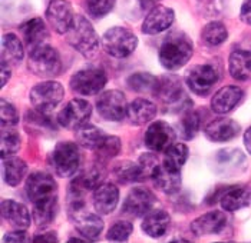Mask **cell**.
<instances>
[{"label":"cell","mask_w":251,"mask_h":243,"mask_svg":"<svg viewBox=\"0 0 251 243\" xmlns=\"http://www.w3.org/2000/svg\"><path fill=\"white\" fill-rule=\"evenodd\" d=\"M65 89L63 86L55 80H46L38 83L32 88L29 97L35 110L42 113H49L53 110L59 103L63 100Z\"/></svg>","instance_id":"obj_6"},{"label":"cell","mask_w":251,"mask_h":243,"mask_svg":"<svg viewBox=\"0 0 251 243\" xmlns=\"http://www.w3.org/2000/svg\"><path fill=\"white\" fill-rule=\"evenodd\" d=\"M108 77L106 73L99 67H88L77 70L75 75L71 77L69 86L72 92L80 96H92L98 94L106 85Z\"/></svg>","instance_id":"obj_9"},{"label":"cell","mask_w":251,"mask_h":243,"mask_svg":"<svg viewBox=\"0 0 251 243\" xmlns=\"http://www.w3.org/2000/svg\"><path fill=\"white\" fill-rule=\"evenodd\" d=\"M10 76H12L10 66H7L6 63H1V65H0V77H1V80H0V86H1V88L9 82Z\"/></svg>","instance_id":"obj_50"},{"label":"cell","mask_w":251,"mask_h":243,"mask_svg":"<svg viewBox=\"0 0 251 243\" xmlns=\"http://www.w3.org/2000/svg\"><path fill=\"white\" fill-rule=\"evenodd\" d=\"M27 173V165L23 159L18 156L1 157V175L6 185L12 187L19 186Z\"/></svg>","instance_id":"obj_29"},{"label":"cell","mask_w":251,"mask_h":243,"mask_svg":"<svg viewBox=\"0 0 251 243\" xmlns=\"http://www.w3.org/2000/svg\"><path fill=\"white\" fill-rule=\"evenodd\" d=\"M175 142V132L164 120H156L145 132V145L155 153H164Z\"/></svg>","instance_id":"obj_16"},{"label":"cell","mask_w":251,"mask_h":243,"mask_svg":"<svg viewBox=\"0 0 251 243\" xmlns=\"http://www.w3.org/2000/svg\"><path fill=\"white\" fill-rule=\"evenodd\" d=\"M193 53L194 44L190 38L182 32H173L164 39L158 57L167 70H178L190 62Z\"/></svg>","instance_id":"obj_1"},{"label":"cell","mask_w":251,"mask_h":243,"mask_svg":"<svg viewBox=\"0 0 251 243\" xmlns=\"http://www.w3.org/2000/svg\"><path fill=\"white\" fill-rule=\"evenodd\" d=\"M3 242L9 243H27L33 242V238L29 236V233L26 232V229H15L13 232H9L4 235Z\"/></svg>","instance_id":"obj_47"},{"label":"cell","mask_w":251,"mask_h":243,"mask_svg":"<svg viewBox=\"0 0 251 243\" xmlns=\"http://www.w3.org/2000/svg\"><path fill=\"white\" fill-rule=\"evenodd\" d=\"M218 200L226 212H237L251 203V189L244 185L227 187L221 192Z\"/></svg>","instance_id":"obj_22"},{"label":"cell","mask_w":251,"mask_h":243,"mask_svg":"<svg viewBox=\"0 0 251 243\" xmlns=\"http://www.w3.org/2000/svg\"><path fill=\"white\" fill-rule=\"evenodd\" d=\"M75 19L72 6L68 0H52L46 9V20L49 26L59 33L66 35Z\"/></svg>","instance_id":"obj_15"},{"label":"cell","mask_w":251,"mask_h":243,"mask_svg":"<svg viewBox=\"0 0 251 243\" xmlns=\"http://www.w3.org/2000/svg\"><path fill=\"white\" fill-rule=\"evenodd\" d=\"M121 149H122V143H121V139L118 136L105 134L103 140L99 143V146L94 152L97 155L98 162L106 163L111 159L116 157L121 153Z\"/></svg>","instance_id":"obj_37"},{"label":"cell","mask_w":251,"mask_h":243,"mask_svg":"<svg viewBox=\"0 0 251 243\" xmlns=\"http://www.w3.org/2000/svg\"><path fill=\"white\" fill-rule=\"evenodd\" d=\"M0 123L1 128H15L19 123V113L16 108L4 99L0 102Z\"/></svg>","instance_id":"obj_44"},{"label":"cell","mask_w":251,"mask_h":243,"mask_svg":"<svg viewBox=\"0 0 251 243\" xmlns=\"http://www.w3.org/2000/svg\"><path fill=\"white\" fill-rule=\"evenodd\" d=\"M244 97L243 89L238 86H224L211 99V109L218 114H227L234 110Z\"/></svg>","instance_id":"obj_20"},{"label":"cell","mask_w":251,"mask_h":243,"mask_svg":"<svg viewBox=\"0 0 251 243\" xmlns=\"http://www.w3.org/2000/svg\"><path fill=\"white\" fill-rule=\"evenodd\" d=\"M26 196L32 203L55 198L58 193L56 180L46 172H35L26 180Z\"/></svg>","instance_id":"obj_12"},{"label":"cell","mask_w":251,"mask_h":243,"mask_svg":"<svg viewBox=\"0 0 251 243\" xmlns=\"http://www.w3.org/2000/svg\"><path fill=\"white\" fill-rule=\"evenodd\" d=\"M22 39L25 44L29 47V50L38 47L40 44H45L46 40L49 39V32L46 27V23L40 18H33V19L26 20L22 23L19 27Z\"/></svg>","instance_id":"obj_24"},{"label":"cell","mask_w":251,"mask_h":243,"mask_svg":"<svg viewBox=\"0 0 251 243\" xmlns=\"http://www.w3.org/2000/svg\"><path fill=\"white\" fill-rule=\"evenodd\" d=\"M155 202L156 198L150 189L135 187L125 198L122 205V213L131 218H142L152 210Z\"/></svg>","instance_id":"obj_14"},{"label":"cell","mask_w":251,"mask_h":243,"mask_svg":"<svg viewBox=\"0 0 251 243\" xmlns=\"http://www.w3.org/2000/svg\"><path fill=\"white\" fill-rule=\"evenodd\" d=\"M139 3H141V6L144 7V9H147V7H154L155 4L158 3V0H138Z\"/></svg>","instance_id":"obj_52"},{"label":"cell","mask_w":251,"mask_h":243,"mask_svg":"<svg viewBox=\"0 0 251 243\" xmlns=\"http://www.w3.org/2000/svg\"><path fill=\"white\" fill-rule=\"evenodd\" d=\"M238 133H240V125L228 117H217L211 120L204 129L205 137L215 143L228 142L235 136H238Z\"/></svg>","instance_id":"obj_19"},{"label":"cell","mask_w":251,"mask_h":243,"mask_svg":"<svg viewBox=\"0 0 251 243\" xmlns=\"http://www.w3.org/2000/svg\"><path fill=\"white\" fill-rule=\"evenodd\" d=\"M75 132H76L75 139H76L77 145L89 150L97 149L99 143L105 137V133L102 129H99L95 125H89V123H85L83 126H80Z\"/></svg>","instance_id":"obj_34"},{"label":"cell","mask_w":251,"mask_h":243,"mask_svg":"<svg viewBox=\"0 0 251 243\" xmlns=\"http://www.w3.org/2000/svg\"><path fill=\"white\" fill-rule=\"evenodd\" d=\"M1 218L13 229H27L30 226V213L27 207L12 199L1 200Z\"/></svg>","instance_id":"obj_26"},{"label":"cell","mask_w":251,"mask_h":243,"mask_svg":"<svg viewBox=\"0 0 251 243\" xmlns=\"http://www.w3.org/2000/svg\"><path fill=\"white\" fill-rule=\"evenodd\" d=\"M103 179H105V169L100 162H98L94 166L82 170L71 182L69 198H83L88 192L95 190L100 186Z\"/></svg>","instance_id":"obj_13"},{"label":"cell","mask_w":251,"mask_h":243,"mask_svg":"<svg viewBox=\"0 0 251 243\" xmlns=\"http://www.w3.org/2000/svg\"><path fill=\"white\" fill-rule=\"evenodd\" d=\"M92 114V106L88 100L83 99H72L68 105L59 112L58 123L69 131H76L85 123Z\"/></svg>","instance_id":"obj_11"},{"label":"cell","mask_w":251,"mask_h":243,"mask_svg":"<svg viewBox=\"0 0 251 243\" xmlns=\"http://www.w3.org/2000/svg\"><path fill=\"white\" fill-rule=\"evenodd\" d=\"M228 72L240 82L251 79V53L247 50H234L228 59Z\"/></svg>","instance_id":"obj_32"},{"label":"cell","mask_w":251,"mask_h":243,"mask_svg":"<svg viewBox=\"0 0 251 243\" xmlns=\"http://www.w3.org/2000/svg\"><path fill=\"white\" fill-rule=\"evenodd\" d=\"M156 105L150 99L139 97L128 105L126 119L132 126H142L150 123L156 114Z\"/></svg>","instance_id":"obj_27"},{"label":"cell","mask_w":251,"mask_h":243,"mask_svg":"<svg viewBox=\"0 0 251 243\" xmlns=\"http://www.w3.org/2000/svg\"><path fill=\"white\" fill-rule=\"evenodd\" d=\"M58 215V196L33 203L32 218L38 227H46L56 219Z\"/></svg>","instance_id":"obj_33"},{"label":"cell","mask_w":251,"mask_h":243,"mask_svg":"<svg viewBox=\"0 0 251 243\" xmlns=\"http://www.w3.org/2000/svg\"><path fill=\"white\" fill-rule=\"evenodd\" d=\"M228 224L227 215L220 210L207 212L191 222V232L195 236H211V235H220Z\"/></svg>","instance_id":"obj_17"},{"label":"cell","mask_w":251,"mask_h":243,"mask_svg":"<svg viewBox=\"0 0 251 243\" xmlns=\"http://www.w3.org/2000/svg\"><path fill=\"white\" fill-rule=\"evenodd\" d=\"M119 202V189L114 183H102L94 190V207L99 215H109Z\"/></svg>","instance_id":"obj_28"},{"label":"cell","mask_w":251,"mask_h":243,"mask_svg":"<svg viewBox=\"0 0 251 243\" xmlns=\"http://www.w3.org/2000/svg\"><path fill=\"white\" fill-rule=\"evenodd\" d=\"M22 145L20 134L15 128H1L0 133V153L1 157L12 156L18 153Z\"/></svg>","instance_id":"obj_39"},{"label":"cell","mask_w":251,"mask_h":243,"mask_svg":"<svg viewBox=\"0 0 251 243\" xmlns=\"http://www.w3.org/2000/svg\"><path fill=\"white\" fill-rule=\"evenodd\" d=\"M174 20L175 13L173 9L162 4H155L142 22V32L150 36L162 33L173 26Z\"/></svg>","instance_id":"obj_18"},{"label":"cell","mask_w":251,"mask_h":243,"mask_svg":"<svg viewBox=\"0 0 251 243\" xmlns=\"http://www.w3.org/2000/svg\"><path fill=\"white\" fill-rule=\"evenodd\" d=\"M200 125H201V119H200V114L195 110L184 112L182 117H181V122H179V129H181L182 139H185V140L194 139L200 131Z\"/></svg>","instance_id":"obj_41"},{"label":"cell","mask_w":251,"mask_h":243,"mask_svg":"<svg viewBox=\"0 0 251 243\" xmlns=\"http://www.w3.org/2000/svg\"><path fill=\"white\" fill-rule=\"evenodd\" d=\"M134 230V226L128 221H118L112 224L106 233V239L109 242H125L129 239L131 233Z\"/></svg>","instance_id":"obj_42"},{"label":"cell","mask_w":251,"mask_h":243,"mask_svg":"<svg viewBox=\"0 0 251 243\" xmlns=\"http://www.w3.org/2000/svg\"><path fill=\"white\" fill-rule=\"evenodd\" d=\"M188 159V148L184 143H173L164 152V163L175 169H181Z\"/></svg>","instance_id":"obj_40"},{"label":"cell","mask_w":251,"mask_h":243,"mask_svg":"<svg viewBox=\"0 0 251 243\" xmlns=\"http://www.w3.org/2000/svg\"><path fill=\"white\" fill-rule=\"evenodd\" d=\"M33 242H49L55 243L58 242V235L56 232H45V233H39L33 236Z\"/></svg>","instance_id":"obj_48"},{"label":"cell","mask_w":251,"mask_h":243,"mask_svg":"<svg viewBox=\"0 0 251 243\" xmlns=\"http://www.w3.org/2000/svg\"><path fill=\"white\" fill-rule=\"evenodd\" d=\"M100 44L106 52V55L115 59H125L135 52L138 46V38L129 29L115 26L103 33Z\"/></svg>","instance_id":"obj_4"},{"label":"cell","mask_w":251,"mask_h":243,"mask_svg":"<svg viewBox=\"0 0 251 243\" xmlns=\"http://www.w3.org/2000/svg\"><path fill=\"white\" fill-rule=\"evenodd\" d=\"M114 175L116 180L121 183H135V182H142L145 180L144 173L141 170V166L138 162H131V160H124L119 162L114 168Z\"/></svg>","instance_id":"obj_36"},{"label":"cell","mask_w":251,"mask_h":243,"mask_svg":"<svg viewBox=\"0 0 251 243\" xmlns=\"http://www.w3.org/2000/svg\"><path fill=\"white\" fill-rule=\"evenodd\" d=\"M138 163L141 166V170H142L145 179H152L155 170L161 165V162H159V159H158V156L155 153H144V155H141L139 159H138Z\"/></svg>","instance_id":"obj_46"},{"label":"cell","mask_w":251,"mask_h":243,"mask_svg":"<svg viewBox=\"0 0 251 243\" xmlns=\"http://www.w3.org/2000/svg\"><path fill=\"white\" fill-rule=\"evenodd\" d=\"M23 44L15 33H6L1 38V63L7 66H18L23 60Z\"/></svg>","instance_id":"obj_30"},{"label":"cell","mask_w":251,"mask_h":243,"mask_svg":"<svg viewBox=\"0 0 251 243\" xmlns=\"http://www.w3.org/2000/svg\"><path fill=\"white\" fill-rule=\"evenodd\" d=\"M156 96L165 105H175L184 97V89L179 77L174 75H167L159 79V88Z\"/></svg>","instance_id":"obj_31"},{"label":"cell","mask_w":251,"mask_h":243,"mask_svg":"<svg viewBox=\"0 0 251 243\" xmlns=\"http://www.w3.org/2000/svg\"><path fill=\"white\" fill-rule=\"evenodd\" d=\"M244 145H246V149L249 150V153L251 155V128L244 133Z\"/></svg>","instance_id":"obj_51"},{"label":"cell","mask_w":251,"mask_h":243,"mask_svg":"<svg viewBox=\"0 0 251 243\" xmlns=\"http://www.w3.org/2000/svg\"><path fill=\"white\" fill-rule=\"evenodd\" d=\"M69 218L77 233L88 241H97L103 230V221L86 209L83 198H69Z\"/></svg>","instance_id":"obj_3"},{"label":"cell","mask_w":251,"mask_h":243,"mask_svg":"<svg viewBox=\"0 0 251 243\" xmlns=\"http://www.w3.org/2000/svg\"><path fill=\"white\" fill-rule=\"evenodd\" d=\"M170 226H171V218H170L168 212H165L162 209H152L151 212H148L144 216L141 229L150 238L158 239V238H162L164 235H167Z\"/></svg>","instance_id":"obj_25"},{"label":"cell","mask_w":251,"mask_h":243,"mask_svg":"<svg viewBox=\"0 0 251 243\" xmlns=\"http://www.w3.org/2000/svg\"><path fill=\"white\" fill-rule=\"evenodd\" d=\"M220 80V72L211 63L194 65L185 73V83L193 93L205 96Z\"/></svg>","instance_id":"obj_8"},{"label":"cell","mask_w":251,"mask_h":243,"mask_svg":"<svg viewBox=\"0 0 251 243\" xmlns=\"http://www.w3.org/2000/svg\"><path fill=\"white\" fill-rule=\"evenodd\" d=\"M155 187L167 195H174L179 190L182 179H181V169H175L161 162V165L155 170L152 176Z\"/></svg>","instance_id":"obj_23"},{"label":"cell","mask_w":251,"mask_h":243,"mask_svg":"<svg viewBox=\"0 0 251 243\" xmlns=\"http://www.w3.org/2000/svg\"><path fill=\"white\" fill-rule=\"evenodd\" d=\"M116 0H85L86 10L91 18L102 19L115 7Z\"/></svg>","instance_id":"obj_43"},{"label":"cell","mask_w":251,"mask_h":243,"mask_svg":"<svg viewBox=\"0 0 251 243\" xmlns=\"http://www.w3.org/2000/svg\"><path fill=\"white\" fill-rule=\"evenodd\" d=\"M29 69L39 77H53L62 70V60L59 52L50 44L45 43L30 50Z\"/></svg>","instance_id":"obj_5"},{"label":"cell","mask_w":251,"mask_h":243,"mask_svg":"<svg viewBox=\"0 0 251 243\" xmlns=\"http://www.w3.org/2000/svg\"><path fill=\"white\" fill-rule=\"evenodd\" d=\"M68 43L86 59H92L98 55L100 39L92 23L83 16H75L71 29L66 32Z\"/></svg>","instance_id":"obj_2"},{"label":"cell","mask_w":251,"mask_h":243,"mask_svg":"<svg viewBox=\"0 0 251 243\" xmlns=\"http://www.w3.org/2000/svg\"><path fill=\"white\" fill-rule=\"evenodd\" d=\"M126 85L129 86L131 90L138 93L145 94H156L159 88V79L155 77L151 73H134L128 77Z\"/></svg>","instance_id":"obj_35"},{"label":"cell","mask_w":251,"mask_h":243,"mask_svg":"<svg viewBox=\"0 0 251 243\" xmlns=\"http://www.w3.org/2000/svg\"><path fill=\"white\" fill-rule=\"evenodd\" d=\"M240 19L251 26V0H246L240 10Z\"/></svg>","instance_id":"obj_49"},{"label":"cell","mask_w":251,"mask_h":243,"mask_svg":"<svg viewBox=\"0 0 251 243\" xmlns=\"http://www.w3.org/2000/svg\"><path fill=\"white\" fill-rule=\"evenodd\" d=\"M48 113L38 112V110H33V112H29L26 114V125L27 126H32V128H38L39 131H55V125L52 123L50 117L46 116Z\"/></svg>","instance_id":"obj_45"},{"label":"cell","mask_w":251,"mask_h":243,"mask_svg":"<svg viewBox=\"0 0 251 243\" xmlns=\"http://www.w3.org/2000/svg\"><path fill=\"white\" fill-rule=\"evenodd\" d=\"M97 109L102 119L108 122H119L126 117V97L121 90H106L98 97Z\"/></svg>","instance_id":"obj_10"},{"label":"cell","mask_w":251,"mask_h":243,"mask_svg":"<svg viewBox=\"0 0 251 243\" xmlns=\"http://www.w3.org/2000/svg\"><path fill=\"white\" fill-rule=\"evenodd\" d=\"M50 160L59 177H72L80 165L79 145L74 142H60L52 152Z\"/></svg>","instance_id":"obj_7"},{"label":"cell","mask_w":251,"mask_h":243,"mask_svg":"<svg viewBox=\"0 0 251 243\" xmlns=\"http://www.w3.org/2000/svg\"><path fill=\"white\" fill-rule=\"evenodd\" d=\"M214 166L215 172L223 176H231L244 168L243 165L246 163L244 155L237 149H223L218 150L214 156Z\"/></svg>","instance_id":"obj_21"},{"label":"cell","mask_w":251,"mask_h":243,"mask_svg":"<svg viewBox=\"0 0 251 243\" xmlns=\"http://www.w3.org/2000/svg\"><path fill=\"white\" fill-rule=\"evenodd\" d=\"M201 38L208 46H220L228 38V30L223 22H210L204 26Z\"/></svg>","instance_id":"obj_38"}]
</instances>
